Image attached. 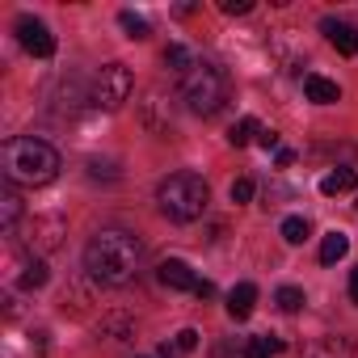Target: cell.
Wrapping results in <instances>:
<instances>
[{
    "mask_svg": "<svg viewBox=\"0 0 358 358\" xmlns=\"http://www.w3.org/2000/svg\"><path fill=\"white\" fill-rule=\"evenodd\" d=\"M30 232H38V249H55V245H59L64 224H59V220H34V228H30Z\"/></svg>",
    "mask_w": 358,
    "mask_h": 358,
    "instance_id": "20",
    "label": "cell"
},
{
    "mask_svg": "<svg viewBox=\"0 0 358 358\" xmlns=\"http://www.w3.org/2000/svg\"><path fill=\"white\" fill-rule=\"evenodd\" d=\"M228 17H241V13H249L253 9V0H224V5H220Z\"/></svg>",
    "mask_w": 358,
    "mask_h": 358,
    "instance_id": "25",
    "label": "cell"
},
{
    "mask_svg": "<svg viewBox=\"0 0 358 358\" xmlns=\"http://www.w3.org/2000/svg\"><path fill=\"white\" fill-rule=\"evenodd\" d=\"M194 295H199V299H211V295H215V287H211V282H199V291H194Z\"/></svg>",
    "mask_w": 358,
    "mask_h": 358,
    "instance_id": "30",
    "label": "cell"
},
{
    "mask_svg": "<svg viewBox=\"0 0 358 358\" xmlns=\"http://www.w3.org/2000/svg\"><path fill=\"white\" fill-rule=\"evenodd\" d=\"M320 30H324V38L341 51V55H358V30L350 26V22H337V17H324L320 22Z\"/></svg>",
    "mask_w": 358,
    "mask_h": 358,
    "instance_id": "8",
    "label": "cell"
},
{
    "mask_svg": "<svg viewBox=\"0 0 358 358\" xmlns=\"http://www.w3.org/2000/svg\"><path fill=\"white\" fill-rule=\"evenodd\" d=\"M156 203H160V211L173 224H194L207 211L211 194H207V182L199 173H173V177H164V182L156 186Z\"/></svg>",
    "mask_w": 358,
    "mask_h": 358,
    "instance_id": "3",
    "label": "cell"
},
{
    "mask_svg": "<svg viewBox=\"0 0 358 358\" xmlns=\"http://www.w3.org/2000/svg\"><path fill=\"white\" fill-rule=\"evenodd\" d=\"M303 358H354V345L345 337H320V341L308 345Z\"/></svg>",
    "mask_w": 358,
    "mask_h": 358,
    "instance_id": "11",
    "label": "cell"
},
{
    "mask_svg": "<svg viewBox=\"0 0 358 358\" xmlns=\"http://www.w3.org/2000/svg\"><path fill=\"white\" fill-rule=\"evenodd\" d=\"M253 303H257V287L253 282H236L228 291V316L232 320H249L253 316Z\"/></svg>",
    "mask_w": 358,
    "mask_h": 358,
    "instance_id": "9",
    "label": "cell"
},
{
    "mask_svg": "<svg viewBox=\"0 0 358 358\" xmlns=\"http://www.w3.org/2000/svg\"><path fill=\"white\" fill-rule=\"evenodd\" d=\"M160 358H182V354H177V345H173V341H164V345H160Z\"/></svg>",
    "mask_w": 358,
    "mask_h": 358,
    "instance_id": "29",
    "label": "cell"
},
{
    "mask_svg": "<svg viewBox=\"0 0 358 358\" xmlns=\"http://www.w3.org/2000/svg\"><path fill=\"white\" fill-rule=\"evenodd\" d=\"M118 26L127 30V38H148V34H152L148 17H139V13H131V9H122V13H118Z\"/></svg>",
    "mask_w": 358,
    "mask_h": 358,
    "instance_id": "21",
    "label": "cell"
},
{
    "mask_svg": "<svg viewBox=\"0 0 358 358\" xmlns=\"http://www.w3.org/2000/svg\"><path fill=\"white\" fill-rule=\"evenodd\" d=\"M303 93H308V101H316V106H333V101H341V89H337V80H324V76H303Z\"/></svg>",
    "mask_w": 358,
    "mask_h": 358,
    "instance_id": "10",
    "label": "cell"
},
{
    "mask_svg": "<svg viewBox=\"0 0 358 358\" xmlns=\"http://www.w3.org/2000/svg\"><path fill=\"white\" fill-rule=\"evenodd\" d=\"M253 190H257V186H253V177H236L228 194H232V203L241 207V203H249V199H253Z\"/></svg>",
    "mask_w": 358,
    "mask_h": 358,
    "instance_id": "23",
    "label": "cell"
},
{
    "mask_svg": "<svg viewBox=\"0 0 358 358\" xmlns=\"http://www.w3.org/2000/svg\"><path fill=\"white\" fill-rule=\"evenodd\" d=\"M354 186H358V173H354V169H333L329 177H320V194H324V199L345 194V190H354Z\"/></svg>",
    "mask_w": 358,
    "mask_h": 358,
    "instance_id": "12",
    "label": "cell"
},
{
    "mask_svg": "<svg viewBox=\"0 0 358 358\" xmlns=\"http://www.w3.org/2000/svg\"><path fill=\"white\" fill-rule=\"evenodd\" d=\"M287 350V341L282 337H270V333H262V337H249V345H245V358H274V354H282Z\"/></svg>",
    "mask_w": 358,
    "mask_h": 358,
    "instance_id": "16",
    "label": "cell"
},
{
    "mask_svg": "<svg viewBox=\"0 0 358 358\" xmlns=\"http://www.w3.org/2000/svg\"><path fill=\"white\" fill-rule=\"evenodd\" d=\"M274 303H278L282 312H299V308H303V291H299V287H278Z\"/></svg>",
    "mask_w": 358,
    "mask_h": 358,
    "instance_id": "22",
    "label": "cell"
},
{
    "mask_svg": "<svg viewBox=\"0 0 358 358\" xmlns=\"http://www.w3.org/2000/svg\"><path fill=\"white\" fill-rule=\"evenodd\" d=\"M257 143H262L266 152H278V131H270V127H262V135H257Z\"/></svg>",
    "mask_w": 358,
    "mask_h": 358,
    "instance_id": "26",
    "label": "cell"
},
{
    "mask_svg": "<svg viewBox=\"0 0 358 358\" xmlns=\"http://www.w3.org/2000/svg\"><path fill=\"white\" fill-rule=\"evenodd\" d=\"M17 220H22V199L5 190L0 194V228H5V236H17Z\"/></svg>",
    "mask_w": 358,
    "mask_h": 358,
    "instance_id": "14",
    "label": "cell"
},
{
    "mask_svg": "<svg viewBox=\"0 0 358 358\" xmlns=\"http://www.w3.org/2000/svg\"><path fill=\"white\" fill-rule=\"evenodd\" d=\"M274 160H278V169H291V164H295V152H291V148H278Z\"/></svg>",
    "mask_w": 358,
    "mask_h": 358,
    "instance_id": "27",
    "label": "cell"
},
{
    "mask_svg": "<svg viewBox=\"0 0 358 358\" xmlns=\"http://www.w3.org/2000/svg\"><path fill=\"white\" fill-rule=\"evenodd\" d=\"M156 278H160L169 291H199V278H194L190 262H182V257H169V262H160Z\"/></svg>",
    "mask_w": 358,
    "mask_h": 358,
    "instance_id": "7",
    "label": "cell"
},
{
    "mask_svg": "<svg viewBox=\"0 0 358 358\" xmlns=\"http://www.w3.org/2000/svg\"><path fill=\"white\" fill-rule=\"evenodd\" d=\"M350 299H354V303H358V266H354V270H350Z\"/></svg>",
    "mask_w": 358,
    "mask_h": 358,
    "instance_id": "28",
    "label": "cell"
},
{
    "mask_svg": "<svg viewBox=\"0 0 358 358\" xmlns=\"http://www.w3.org/2000/svg\"><path fill=\"white\" fill-rule=\"evenodd\" d=\"M17 43H22L34 59H51V55H55V34H51L47 22H38V17H17Z\"/></svg>",
    "mask_w": 358,
    "mask_h": 358,
    "instance_id": "6",
    "label": "cell"
},
{
    "mask_svg": "<svg viewBox=\"0 0 358 358\" xmlns=\"http://www.w3.org/2000/svg\"><path fill=\"white\" fill-rule=\"evenodd\" d=\"M345 253H350V236H345V232H329V236L320 241V262H324V266L341 262Z\"/></svg>",
    "mask_w": 358,
    "mask_h": 358,
    "instance_id": "17",
    "label": "cell"
},
{
    "mask_svg": "<svg viewBox=\"0 0 358 358\" xmlns=\"http://www.w3.org/2000/svg\"><path fill=\"white\" fill-rule=\"evenodd\" d=\"M139 257H143V245L131 232H122V228H101L85 245V270H89V278L110 282V287L131 282L135 270H139Z\"/></svg>",
    "mask_w": 358,
    "mask_h": 358,
    "instance_id": "1",
    "label": "cell"
},
{
    "mask_svg": "<svg viewBox=\"0 0 358 358\" xmlns=\"http://www.w3.org/2000/svg\"><path fill=\"white\" fill-rule=\"evenodd\" d=\"M199 59L190 55V47H182V43H169L164 47V68L169 72H177V76H190V68H194Z\"/></svg>",
    "mask_w": 358,
    "mask_h": 358,
    "instance_id": "13",
    "label": "cell"
},
{
    "mask_svg": "<svg viewBox=\"0 0 358 358\" xmlns=\"http://www.w3.org/2000/svg\"><path fill=\"white\" fill-rule=\"evenodd\" d=\"M257 135H262V122H257V118L249 114V118H241V122H236V127L228 131V143H232V148H245V143H253Z\"/></svg>",
    "mask_w": 358,
    "mask_h": 358,
    "instance_id": "18",
    "label": "cell"
},
{
    "mask_svg": "<svg viewBox=\"0 0 358 358\" xmlns=\"http://www.w3.org/2000/svg\"><path fill=\"white\" fill-rule=\"evenodd\" d=\"M182 101H186L194 114H203V118L220 114L224 101H228V76H224V68L199 59V64L190 68V76H182Z\"/></svg>",
    "mask_w": 358,
    "mask_h": 358,
    "instance_id": "4",
    "label": "cell"
},
{
    "mask_svg": "<svg viewBox=\"0 0 358 358\" xmlns=\"http://www.w3.org/2000/svg\"><path fill=\"white\" fill-rule=\"evenodd\" d=\"M312 236V224L303 220V215H291V220H282V241L287 245H303Z\"/></svg>",
    "mask_w": 358,
    "mask_h": 358,
    "instance_id": "19",
    "label": "cell"
},
{
    "mask_svg": "<svg viewBox=\"0 0 358 358\" xmlns=\"http://www.w3.org/2000/svg\"><path fill=\"white\" fill-rule=\"evenodd\" d=\"M0 164H5V177L13 186H51L59 177V152L34 135H17L5 139V152H0Z\"/></svg>",
    "mask_w": 358,
    "mask_h": 358,
    "instance_id": "2",
    "label": "cell"
},
{
    "mask_svg": "<svg viewBox=\"0 0 358 358\" xmlns=\"http://www.w3.org/2000/svg\"><path fill=\"white\" fill-rule=\"evenodd\" d=\"M173 345H177V354H194L199 350V329H182L173 337Z\"/></svg>",
    "mask_w": 358,
    "mask_h": 358,
    "instance_id": "24",
    "label": "cell"
},
{
    "mask_svg": "<svg viewBox=\"0 0 358 358\" xmlns=\"http://www.w3.org/2000/svg\"><path fill=\"white\" fill-rule=\"evenodd\" d=\"M135 80H131V68L127 64H106L97 76H93V89H89V101L97 110H118L127 97H131Z\"/></svg>",
    "mask_w": 358,
    "mask_h": 358,
    "instance_id": "5",
    "label": "cell"
},
{
    "mask_svg": "<svg viewBox=\"0 0 358 358\" xmlns=\"http://www.w3.org/2000/svg\"><path fill=\"white\" fill-rule=\"evenodd\" d=\"M47 278H51V274H47V262H43V257H30V262L22 266V274H17V287H22V291H38V287H47Z\"/></svg>",
    "mask_w": 358,
    "mask_h": 358,
    "instance_id": "15",
    "label": "cell"
}]
</instances>
